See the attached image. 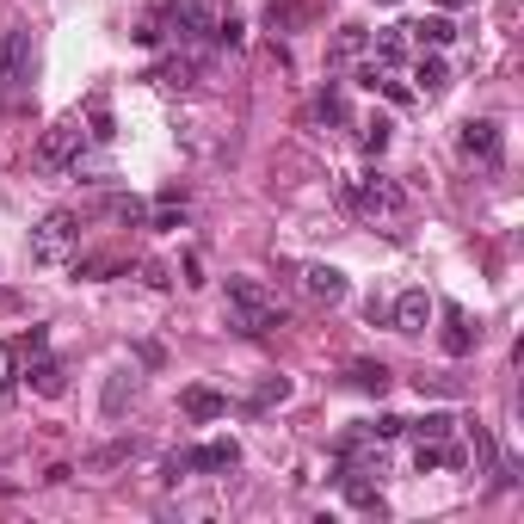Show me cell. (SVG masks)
<instances>
[{"mask_svg": "<svg viewBox=\"0 0 524 524\" xmlns=\"http://www.w3.org/2000/svg\"><path fill=\"white\" fill-rule=\"evenodd\" d=\"M229 327H235V333H247V340L278 333V327H284L278 296H272L259 278H229Z\"/></svg>", "mask_w": 524, "mask_h": 524, "instance_id": "6da1fadb", "label": "cell"}, {"mask_svg": "<svg viewBox=\"0 0 524 524\" xmlns=\"http://www.w3.org/2000/svg\"><path fill=\"white\" fill-rule=\"evenodd\" d=\"M340 204H346L351 216H401V210H407V192H401L395 179H383V173H364V179H346V185H340Z\"/></svg>", "mask_w": 524, "mask_h": 524, "instance_id": "7a4b0ae2", "label": "cell"}, {"mask_svg": "<svg viewBox=\"0 0 524 524\" xmlns=\"http://www.w3.org/2000/svg\"><path fill=\"white\" fill-rule=\"evenodd\" d=\"M32 74H37L32 32H6V37H0V105L25 99V93H32Z\"/></svg>", "mask_w": 524, "mask_h": 524, "instance_id": "3957f363", "label": "cell"}, {"mask_svg": "<svg viewBox=\"0 0 524 524\" xmlns=\"http://www.w3.org/2000/svg\"><path fill=\"white\" fill-rule=\"evenodd\" d=\"M74 247H80V216H74V210H50V216L32 229V259L37 266H62Z\"/></svg>", "mask_w": 524, "mask_h": 524, "instance_id": "277c9868", "label": "cell"}, {"mask_svg": "<svg viewBox=\"0 0 524 524\" xmlns=\"http://www.w3.org/2000/svg\"><path fill=\"white\" fill-rule=\"evenodd\" d=\"M87 124L80 117H62V124H50L43 130V142H37V167H50V173H62V167H74L80 161V148H87Z\"/></svg>", "mask_w": 524, "mask_h": 524, "instance_id": "5b68a950", "label": "cell"}, {"mask_svg": "<svg viewBox=\"0 0 524 524\" xmlns=\"http://www.w3.org/2000/svg\"><path fill=\"white\" fill-rule=\"evenodd\" d=\"M241 463V444L235 438H210V444H198V451H179V456H167V482H179V475H192V469H204V475H222V469H235Z\"/></svg>", "mask_w": 524, "mask_h": 524, "instance_id": "8992f818", "label": "cell"}, {"mask_svg": "<svg viewBox=\"0 0 524 524\" xmlns=\"http://www.w3.org/2000/svg\"><path fill=\"white\" fill-rule=\"evenodd\" d=\"M456 142H463V154H475V161H488V167L506 161V136H500L493 117H469V124L456 130Z\"/></svg>", "mask_w": 524, "mask_h": 524, "instance_id": "52a82bcc", "label": "cell"}, {"mask_svg": "<svg viewBox=\"0 0 524 524\" xmlns=\"http://www.w3.org/2000/svg\"><path fill=\"white\" fill-rule=\"evenodd\" d=\"M432 309H438V303H432L426 290H401V296H395V309H388V327H395V333H426Z\"/></svg>", "mask_w": 524, "mask_h": 524, "instance_id": "ba28073f", "label": "cell"}, {"mask_svg": "<svg viewBox=\"0 0 524 524\" xmlns=\"http://www.w3.org/2000/svg\"><path fill=\"white\" fill-rule=\"evenodd\" d=\"M179 414L198 419V426H210V419L229 414V395H222V388H210V383H192L185 395H179Z\"/></svg>", "mask_w": 524, "mask_h": 524, "instance_id": "9c48e42d", "label": "cell"}, {"mask_svg": "<svg viewBox=\"0 0 524 524\" xmlns=\"http://www.w3.org/2000/svg\"><path fill=\"white\" fill-rule=\"evenodd\" d=\"M303 290L314 303H346V272L340 266H303Z\"/></svg>", "mask_w": 524, "mask_h": 524, "instance_id": "30bf717a", "label": "cell"}, {"mask_svg": "<svg viewBox=\"0 0 524 524\" xmlns=\"http://www.w3.org/2000/svg\"><path fill=\"white\" fill-rule=\"evenodd\" d=\"M19 377H25V383H32L37 395H43V401H56V395L69 388V377H62V364H56V358H43V351H37V358L25 364V370H19Z\"/></svg>", "mask_w": 524, "mask_h": 524, "instance_id": "8fae6325", "label": "cell"}, {"mask_svg": "<svg viewBox=\"0 0 524 524\" xmlns=\"http://www.w3.org/2000/svg\"><path fill=\"white\" fill-rule=\"evenodd\" d=\"M438 314H444V351H451V358H469V351H475V333H469V314L456 309V303H438Z\"/></svg>", "mask_w": 524, "mask_h": 524, "instance_id": "7c38bea8", "label": "cell"}, {"mask_svg": "<svg viewBox=\"0 0 524 524\" xmlns=\"http://www.w3.org/2000/svg\"><path fill=\"white\" fill-rule=\"evenodd\" d=\"M173 32L179 37H210L216 32V13H210L204 0H179L173 6Z\"/></svg>", "mask_w": 524, "mask_h": 524, "instance_id": "4fadbf2b", "label": "cell"}, {"mask_svg": "<svg viewBox=\"0 0 524 524\" xmlns=\"http://www.w3.org/2000/svg\"><path fill=\"white\" fill-rule=\"evenodd\" d=\"M401 32H414L419 50H444V43L456 37V25L444 19V13H432V19H419V25H401Z\"/></svg>", "mask_w": 524, "mask_h": 524, "instance_id": "5bb4252c", "label": "cell"}, {"mask_svg": "<svg viewBox=\"0 0 524 524\" xmlns=\"http://www.w3.org/2000/svg\"><path fill=\"white\" fill-rule=\"evenodd\" d=\"M346 383H351V388H364V395H383L395 377H388L377 358H358V364H346Z\"/></svg>", "mask_w": 524, "mask_h": 524, "instance_id": "9a60e30c", "label": "cell"}, {"mask_svg": "<svg viewBox=\"0 0 524 524\" xmlns=\"http://www.w3.org/2000/svg\"><path fill=\"white\" fill-rule=\"evenodd\" d=\"M414 80H419V93H444V87H451V69H444V56H438V50H426V56L414 62Z\"/></svg>", "mask_w": 524, "mask_h": 524, "instance_id": "2e32d148", "label": "cell"}, {"mask_svg": "<svg viewBox=\"0 0 524 524\" xmlns=\"http://www.w3.org/2000/svg\"><path fill=\"white\" fill-rule=\"evenodd\" d=\"M407 432H414L419 444H444V438L456 432V419L451 414H426V419H407Z\"/></svg>", "mask_w": 524, "mask_h": 524, "instance_id": "e0dca14e", "label": "cell"}, {"mask_svg": "<svg viewBox=\"0 0 524 524\" xmlns=\"http://www.w3.org/2000/svg\"><path fill=\"white\" fill-rule=\"evenodd\" d=\"M314 117H321V124H346V93H340V80H327V87L314 93Z\"/></svg>", "mask_w": 524, "mask_h": 524, "instance_id": "ac0fdd59", "label": "cell"}, {"mask_svg": "<svg viewBox=\"0 0 524 524\" xmlns=\"http://www.w3.org/2000/svg\"><path fill=\"white\" fill-rule=\"evenodd\" d=\"M407 62V37H401V25L395 32H377V69H401Z\"/></svg>", "mask_w": 524, "mask_h": 524, "instance_id": "d6986e66", "label": "cell"}, {"mask_svg": "<svg viewBox=\"0 0 524 524\" xmlns=\"http://www.w3.org/2000/svg\"><path fill=\"white\" fill-rule=\"evenodd\" d=\"M43 346H50V333H43V327H32V333H19V340L6 346V351H13V370H25V364H32V358H37Z\"/></svg>", "mask_w": 524, "mask_h": 524, "instance_id": "ffe728a7", "label": "cell"}, {"mask_svg": "<svg viewBox=\"0 0 524 524\" xmlns=\"http://www.w3.org/2000/svg\"><path fill=\"white\" fill-rule=\"evenodd\" d=\"M388 136H395V124H388V117H370V124L358 130V148H364V154H383Z\"/></svg>", "mask_w": 524, "mask_h": 524, "instance_id": "44dd1931", "label": "cell"}, {"mask_svg": "<svg viewBox=\"0 0 524 524\" xmlns=\"http://www.w3.org/2000/svg\"><path fill=\"white\" fill-rule=\"evenodd\" d=\"M87 136H93V142H111V136H117V130H111V105H105V99L87 105Z\"/></svg>", "mask_w": 524, "mask_h": 524, "instance_id": "7402d4cb", "label": "cell"}, {"mask_svg": "<svg viewBox=\"0 0 524 524\" xmlns=\"http://www.w3.org/2000/svg\"><path fill=\"white\" fill-rule=\"evenodd\" d=\"M284 395H290V377H266V383L253 388V401H247V407H272V401H284Z\"/></svg>", "mask_w": 524, "mask_h": 524, "instance_id": "603a6c76", "label": "cell"}, {"mask_svg": "<svg viewBox=\"0 0 524 524\" xmlns=\"http://www.w3.org/2000/svg\"><path fill=\"white\" fill-rule=\"evenodd\" d=\"M364 432L388 444V438H401V432H407V419H401V414H377V419H364Z\"/></svg>", "mask_w": 524, "mask_h": 524, "instance_id": "cb8c5ba5", "label": "cell"}, {"mask_svg": "<svg viewBox=\"0 0 524 524\" xmlns=\"http://www.w3.org/2000/svg\"><path fill=\"white\" fill-rule=\"evenodd\" d=\"M351 56H364V32L358 25H346V32L333 37V62H351Z\"/></svg>", "mask_w": 524, "mask_h": 524, "instance_id": "d4e9b609", "label": "cell"}, {"mask_svg": "<svg viewBox=\"0 0 524 524\" xmlns=\"http://www.w3.org/2000/svg\"><path fill=\"white\" fill-rule=\"evenodd\" d=\"M266 19H272L278 32H290V25L303 19V0H272V6H266Z\"/></svg>", "mask_w": 524, "mask_h": 524, "instance_id": "484cf974", "label": "cell"}, {"mask_svg": "<svg viewBox=\"0 0 524 524\" xmlns=\"http://www.w3.org/2000/svg\"><path fill=\"white\" fill-rule=\"evenodd\" d=\"M414 469H419V475L444 469V444H414Z\"/></svg>", "mask_w": 524, "mask_h": 524, "instance_id": "4316f807", "label": "cell"}, {"mask_svg": "<svg viewBox=\"0 0 524 524\" xmlns=\"http://www.w3.org/2000/svg\"><path fill=\"white\" fill-rule=\"evenodd\" d=\"M124 401H130V370H124V377H111V383H105V414H117V407H124Z\"/></svg>", "mask_w": 524, "mask_h": 524, "instance_id": "83f0119b", "label": "cell"}, {"mask_svg": "<svg viewBox=\"0 0 524 524\" xmlns=\"http://www.w3.org/2000/svg\"><path fill=\"white\" fill-rule=\"evenodd\" d=\"M148 229H185V204H161L154 210V222Z\"/></svg>", "mask_w": 524, "mask_h": 524, "instance_id": "f1b7e54d", "label": "cell"}, {"mask_svg": "<svg viewBox=\"0 0 524 524\" xmlns=\"http://www.w3.org/2000/svg\"><path fill=\"white\" fill-rule=\"evenodd\" d=\"M377 87H383V93H388V105H414V87H407V80H388V74H383Z\"/></svg>", "mask_w": 524, "mask_h": 524, "instance_id": "f546056e", "label": "cell"}, {"mask_svg": "<svg viewBox=\"0 0 524 524\" xmlns=\"http://www.w3.org/2000/svg\"><path fill=\"white\" fill-rule=\"evenodd\" d=\"M419 383V395H426V388H432V395H456V377H414Z\"/></svg>", "mask_w": 524, "mask_h": 524, "instance_id": "4dcf8cb0", "label": "cell"}, {"mask_svg": "<svg viewBox=\"0 0 524 524\" xmlns=\"http://www.w3.org/2000/svg\"><path fill=\"white\" fill-rule=\"evenodd\" d=\"M210 37H216V43H229V50H235V43H241V19H222V25H216V32H210Z\"/></svg>", "mask_w": 524, "mask_h": 524, "instance_id": "1f68e13d", "label": "cell"}, {"mask_svg": "<svg viewBox=\"0 0 524 524\" xmlns=\"http://www.w3.org/2000/svg\"><path fill=\"white\" fill-rule=\"evenodd\" d=\"M111 216H124V222H142V204H136V198H111Z\"/></svg>", "mask_w": 524, "mask_h": 524, "instance_id": "d6a6232c", "label": "cell"}, {"mask_svg": "<svg viewBox=\"0 0 524 524\" xmlns=\"http://www.w3.org/2000/svg\"><path fill=\"white\" fill-rule=\"evenodd\" d=\"M444 6H451V13H456V6H469V0H444Z\"/></svg>", "mask_w": 524, "mask_h": 524, "instance_id": "836d02e7", "label": "cell"}, {"mask_svg": "<svg viewBox=\"0 0 524 524\" xmlns=\"http://www.w3.org/2000/svg\"><path fill=\"white\" fill-rule=\"evenodd\" d=\"M383 6H388V0H383Z\"/></svg>", "mask_w": 524, "mask_h": 524, "instance_id": "e575fe53", "label": "cell"}]
</instances>
